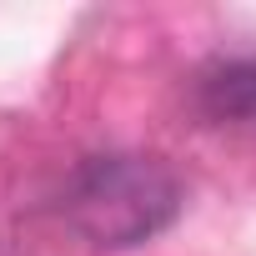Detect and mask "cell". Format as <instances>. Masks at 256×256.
Segmentation results:
<instances>
[{
    "mask_svg": "<svg viewBox=\"0 0 256 256\" xmlns=\"http://www.w3.org/2000/svg\"><path fill=\"white\" fill-rule=\"evenodd\" d=\"M181 206V186L166 166L141 156L90 161L70 186V211L96 246H136L156 236Z\"/></svg>",
    "mask_w": 256,
    "mask_h": 256,
    "instance_id": "obj_1",
    "label": "cell"
},
{
    "mask_svg": "<svg viewBox=\"0 0 256 256\" xmlns=\"http://www.w3.org/2000/svg\"><path fill=\"white\" fill-rule=\"evenodd\" d=\"M201 106L211 120H256V60H226L201 80Z\"/></svg>",
    "mask_w": 256,
    "mask_h": 256,
    "instance_id": "obj_2",
    "label": "cell"
}]
</instances>
